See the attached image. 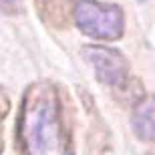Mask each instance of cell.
<instances>
[{"label": "cell", "instance_id": "obj_3", "mask_svg": "<svg viewBox=\"0 0 155 155\" xmlns=\"http://www.w3.org/2000/svg\"><path fill=\"white\" fill-rule=\"evenodd\" d=\"M81 54L95 73V79L113 91H125L131 83V63L117 48L105 45H85Z\"/></svg>", "mask_w": 155, "mask_h": 155}, {"label": "cell", "instance_id": "obj_6", "mask_svg": "<svg viewBox=\"0 0 155 155\" xmlns=\"http://www.w3.org/2000/svg\"><path fill=\"white\" fill-rule=\"evenodd\" d=\"M10 109H12L10 95L0 85V155L4 153V121L8 117V113H10Z\"/></svg>", "mask_w": 155, "mask_h": 155}, {"label": "cell", "instance_id": "obj_8", "mask_svg": "<svg viewBox=\"0 0 155 155\" xmlns=\"http://www.w3.org/2000/svg\"><path fill=\"white\" fill-rule=\"evenodd\" d=\"M145 155H155V149H151V151H147Z\"/></svg>", "mask_w": 155, "mask_h": 155}, {"label": "cell", "instance_id": "obj_7", "mask_svg": "<svg viewBox=\"0 0 155 155\" xmlns=\"http://www.w3.org/2000/svg\"><path fill=\"white\" fill-rule=\"evenodd\" d=\"M22 10H24L22 0H0V12H4L8 16L22 14Z\"/></svg>", "mask_w": 155, "mask_h": 155}, {"label": "cell", "instance_id": "obj_5", "mask_svg": "<svg viewBox=\"0 0 155 155\" xmlns=\"http://www.w3.org/2000/svg\"><path fill=\"white\" fill-rule=\"evenodd\" d=\"M36 2V10L42 16L46 24L51 26H57V28H63L67 26V4L64 0H35Z\"/></svg>", "mask_w": 155, "mask_h": 155}, {"label": "cell", "instance_id": "obj_4", "mask_svg": "<svg viewBox=\"0 0 155 155\" xmlns=\"http://www.w3.org/2000/svg\"><path fill=\"white\" fill-rule=\"evenodd\" d=\"M133 135L143 143H155V95H143L131 111Z\"/></svg>", "mask_w": 155, "mask_h": 155}, {"label": "cell", "instance_id": "obj_2", "mask_svg": "<svg viewBox=\"0 0 155 155\" xmlns=\"http://www.w3.org/2000/svg\"><path fill=\"white\" fill-rule=\"evenodd\" d=\"M71 16L83 35L97 42L121 40L125 35V12L119 4L99 0H73Z\"/></svg>", "mask_w": 155, "mask_h": 155}, {"label": "cell", "instance_id": "obj_1", "mask_svg": "<svg viewBox=\"0 0 155 155\" xmlns=\"http://www.w3.org/2000/svg\"><path fill=\"white\" fill-rule=\"evenodd\" d=\"M18 155H75L69 99L58 83L40 79L24 89L14 123Z\"/></svg>", "mask_w": 155, "mask_h": 155}]
</instances>
